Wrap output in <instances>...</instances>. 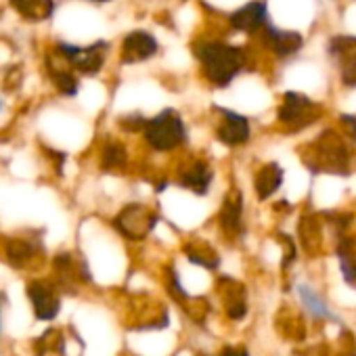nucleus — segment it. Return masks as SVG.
<instances>
[{
    "label": "nucleus",
    "instance_id": "22",
    "mask_svg": "<svg viewBox=\"0 0 356 356\" xmlns=\"http://www.w3.org/2000/svg\"><path fill=\"white\" fill-rule=\"evenodd\" d=\"M19 3H26V5H17L22 13L30 15V17H36V19H42V17H49L51 11H53V3L51 0H19Z\"/></svg>",
    "mask_w": 356,
    "mask_h": 356
},
{
    "label": "nucleus",
    "instance_id": "23",
    "mask_svg": "<svg viewBox=\"0 0 356 356\" xmlns=\"http://www.w3.org/2000/svg\"><path fill=\"white\" fill-rule=\"evenodd\" d=\"M34 254V245L26 239H15L9 243L7 248V256L13 264H22L24 260H28Z\"/></svg>",
    "mask_w": 356,
    "mask_h": 356
},
{
    "label": "nucleus",
    "instance_id": "8",
    "mask_svg": "<svg viewBox=\"0 0 356 356\" xmlns=\"http://www.w3.org/2000/svg\"><path fill=\"white\" fill-rule=\"evenodd\" d=\"M222 113V120L218 124V138L229 145V147H237V145H243L250 140V124L243 115L235 113V111H229V109H220Z\"/></svg>",
    "mask_w": 356,
    "mask_h": 356
},
{
    "label": "nucleus",
    "instance_id": "6",
    "mask_svg": "<svg viewBox=\"0 0 356 356\" xmlns=\"http://www.w3.org/2000/svg\"><path fill=\"white\" fill-rule=\"evenodd\" d=\"M28 296L32 300V306H34V312H36L38 321H53L59 314L61 302H59L57 291L49 283H42V281L30 283L28 285Z\"/></svg>",
    "mask_w": 356,
    "mask_h": 356
},
{
    "label": "nucleus",
    "instance_id": "18",
    "mask_svg": "<svg viewBox=\"0 0 356 356\" xmlns=\"http://www.w3.org/2000/svg\"><path fill=\"white\" fill-rule=\"evenodd\" d=\"M185 254H187V258L193 264L204 266V268H210V270H214L220 264L216 252L210 245H206V243H189V245H185Z\"/></svg>",
    "mask_w": 356,
    "mask_h": 356
},
{
    "label": "nucleus",
    "instance_id": "13",
    "mask_svg": "<svg viewBox=\"0 0 356 356\" xmlns=\"http://www.w3.org/2000/svg\"><path fill=\"white\" fill-rule=\"evenodd\" d=\"M155 51H157L155 38L149 36V34H145V32H134V34H130L124 40V59L128 63L149 59Z\"/></svg>",
    "mask_w": 356,
    "mask_h": 356
},
{
    "label": "nucleus",
    "instance_id": "9",
    "mask_svg": "<svg viewBox=\"0 0 356 356\" xmlns=\"http://www.w3.org/2000/svg\"><path fill=\"white\" fill-rule=\"evenodd\" d=\"M218 293L225 302V310L233 321H239L245 316L248 312V304H245V289L241 283H237L231 277H222L218 281Z\"/></svg>",
    "mask_w": 356,
    "mask_h": 356
},
{
    "label": "nucleus",
    "instance_id": "26",
    "mask_svg": "<svg viewBox=\"0 0 356 356\" xmlns=\"http://www.w3.org/2000/svg\"><path fill=\"white\" fill-rule=\"evenodd\" d=\"M55 82H57L59 90L65 92V95H70V97L76 95V90H78V82H76V78L70 76V74H57V76H55Z\"/></svg>",
    "mask_w": 356,
    "mask_h": 356
},
{
    "label": "nucleus",
    "instance_id": "5",
    "mask_svg": "<svg viewBox=\"0 0 356 356\" xmlns=\"http://www.w3.org/2000/svg\"><path fill=\"white\" fill-rule=\"evenodd\" d=\"M155 222H157V216L143 204L126 206L115 218L118 231L126 235L128 239H145L155 229Z\"/></svg>",
    "mask_w": 356,
    "mask_h": 356
},
{
    "label": "nucleus",
    "instance_id": "11",
    "mask_svg": "<svg viewBox=\"0 0 356 356\" xmlns=\"http://www.w3.org/2000/svg\"><path fill=\"white\" fill-rule=\"evenodd\" d=\"M103 44L90 47V49H76V47H61V51L70 57V61L84 74H95L103 65V55H101Z\"/></svg>",
    "mask_w": 356,
    "mask_h": 356
},
{
    "label": "nucleus",
    "instance_id": "12",
    "mask_svg": "<svg viewBox=\"0 0 356 356\" xmlns=\"http://www.w3.org/2000/svg\"><path fill=\"white\" fill-rule=\"evenodd\" d=\"M254 185H256V191H258L260 200H268L270 195H275L279 191V187L283 185V170H281V165L275 163V161L262 165L256 172Z\"/></svg>",
    "mask_w": 356,
    "mask_h": 356
},
{
    "label": "nucleus",
    "instance_id": "27",
    "mask_svg": "<svg viewBox=\"0 0 356 356\" xmlns=\"http://www.w3.org/2000/svg\"><path fill=\"white\" fill-rule=\"evenodd\" d=\"M122 126H124L126 130H140V128H145V126H147V122H145L140 115H132V118L122 120Z\"/></svg>",
    "mask_w": 356,
    "mask_h": 356
},
{
    "label": "nucleus",
    "instance_id": "20",
    "mask_svg": "<svg viewBox=\"0 0 356 356\" xmlns=\"http://www.w3.org/2000/svg\"><path fill=\"white\" fill-rule=\"evenodd\" d=\"M300 296H302V302H304L306 310H310L316 318H333L327 304L308 285H300Z\"/></svg>",
    "mask_w": 356,
    "mask_h": 356
},
{
    "label": "nucleus",
    "instance_id": "2",
    "mask_svg": "<svg viewBox=\"0 0 356 356\" xmlns=\"http://www.w3.org/2000/svg\"><path fill=\"white\" fill-rule=\"evenodd\" d=\"M304 163L312 172H329V174H350V153L341 138L327 130L314 145L312 151L302 153Z\"/></svg>",
    "mask_w": 356,
    "mask_h": 356
},
{
    "label": "nucleus",
    "instance_id": "30",
    "mask_svg": "<svg viewBox=\"0 0 356 356\" xmlns=\"http://www.w3.org/2000/svg\"><path fill=\"white\" fill-rule=\"evenodd\" d=\"M0 109H3V101H0Z\"/></svg>",
    "mask_w": 356,
    "mask_h": 356
},
{
    "label": "nucleus",
    "instance_id": "14",
    "mask_svg": "<svg viewBox=\"0 0 356 356\" xmlns=\"http://www.w3.org/2000/svg\"><path fill=\"white\" fill-rule=\"evenodd\" d=\"M266 22V7L264 3H250L231 17V26L239 32H254Z\"/></svg>",
    "mask_w": 356,
    "mask_h": 356
},
{
    "label": "nucleus",
    "instance_id": "17",
    "mask_svg": "<svg viewBox=\"0 0 356 356\" xmlns=\"http://www.w3.org/2000/svg\"><path fill=\"white\" fill-rule=\"evenodd\" d=\"M268 47L279 55H291L302 47V36L296 32L268 30Z\"/></svg>",
    "mask_w": 356,
    "mask_h": 356
},
{
    "label": "nucleus",
    "instance_id": "4",
    "mask_svg": "<svg viewBox=\"0 0 356 356\" xmlns=\"http://www.w3.org/2000/svg\"><path fill=\"white\" fill-rule=\"evenodd\" d=\"M318 115H321V107L308 97L298 95V92H287L283 99V105L279 107V120L293 130H300L316 122Z\"/></svg>",
    "mask_w": 356,
    "mask_h": 356
},
{
    "label": "nucleus",
    "instance_id": "10",
    "mask_svg": "<svg viewBox=\"0 0 356 356\" xmlns=\"http://www.w3.org/2000/svg\"><path fill=\"white\" fill-rule=\"evenodd\" d=\"M212 168L208 165V161H191L187 165V170H183L181 174V185L197 195H206L210 185H212Z\"/></svg>",
    "mask_w": 356,
    "mask_h": 356
},
{
    "label": "nucleus",
    "instance_id": "25",
    "mask_svg": "<svg viewBox=\"0 0 356 356\" xmlns=\"http://www.w3.org/2000/svg\"><path fill=\"white\" fill-rule=\"evenodd\" d=\"M331 51L337 53L339 57L350 55V53H356V38H352V36H348V38H335L331 42Z\"/></svg>",
    "mask_w": 356,
    "mask_h": 356
},
{
    "label": "nucleus",
    "instance_id": "21",
    "mask_svg": "<svg viewBox=\"0 0 356 356\" xmlns=\"http://www.w3.org/2000/svg\"><path fill=\"white\" fill-rule=\"evenodd\" d=\"M126 149L120 143H109L103 149V168L105 170H122L126 165Z\"/></svg>",
    "mask_w": 356,
    "mask_h": 356
},
{
    "label": "nucleus",
    "instance_id": "24",
    "mask_svg": "<svg viewBox=\"0 0 356 356\" xmlns=\"http://www.w3.org/2000/svg\"><path fill=\"white\" fill-rule=\"evenodd\" d=\"M341 80L346 86H356V53L341 57Z\"/></svg>",
    "mask_w": 356,
    "mask_h": 356
},
{
    "label": "nucleus",
    "instance_id": "1",
    "mask_svg": "<svg viewBox=\"0 0 356 356\" xmlns=\"http://www.w3.org/2000/svg\"><path fill=\"white\" fill-rule=\"evenodd\" d=\"M197 55L202 59L208 80L214 82L216 86H227L245 63V55L241 49H235L222 42L204 44L197 51Z\"/></svg>",
    "mask_w": 356,
    "mask_h": 356
},
{
    "label": "nucleus",
    "instance_id": "7",
    "mask_svg": "<svg viewBox=\"0 0 356 356\" xmlns=\"http://www.w3.org/2000/svg\"><path fill=\"white\" fill-rule=\"evenodd\" d=\"M218 225L229 237H235L241 233V229H243V195L237 187H233L227 193L225 204L218 214Z\"/></svg>",
    "mask_w": 356,
    "mask_h": 356
},
{
    "label": "nucleus",
    "instance_id": "28",
    "mask_svg": "<svg viewBox=\"0 0 356 356\" xmlns=\"http://www.w3.org/2000/svg\"><path fill=\"white\" fill-rule=\"evenodd\" d=\"M218 356H250V354H248V348L243 346H225Z\"/></svg>",
    "mask_w": 356,
    "mask_h": 356
},
{
    "label": "nucleus",
    "instance_id": "16",
    "mask_svg": "<svg viewBox=\"0 0 356 356\" xmlns=\"http://www.w3.org/2000/svg\"><path fill=\"white\" fill-rule=\"evenodd\" d=\"M300 239H302V245L304 250L310 254V256H316L318 250H321V220L316 216H302V222H300Z\"/></svg>",
    "mask_w": 356,
    "mask_h": 356
},
{
    "label": "nucleus",
    "instance_id": "3",
    "mask_svg": "<svg viewBox=\"0 0 356 356\" xmlns=\"http://www.w3.org/2000/svg\"><path fill=\"white\" fill-rule=\"evenodd\" d=\"M145 138L155 151H170L187 140V128L176 111L165 109L145 126Z\"/></svg>",
    "mask_w": 356,
    "mask_h": 356
},
{
    "label": "nucleus",
    "instance_id": "29",
    "mask_svg": "<svg viewBox=\"0 0 356 356\" xmlns=\"http://www.w3.org/2000/svg\"><path fill=\"white\" fill-rule=\"evenodd\" d=\"M341 124L348 130V134L356 140V115H341Z\"/></svg>",
    "mask_w": 356,
    "mask_h": 356
},
{
    "label": "nucleus",
    "instance_id": "19",
    "mask_svg": "<svg viewBox=\"0 0 356 356\" xmlns=\"http://www.w3.org/2000/svg\"><path fill=\"white\" fill-rule=\"evenodd\" d=\"M65 348H63V335L55 329L47 331L44 335H40L38 339V356H63Z\"/></svg>",
    "mask_w": 356,
    "mask_h": 356
},
{
    "label": "nucleus",
    "instance_id": "15",
    "mask_svg": "<svg viewBox=\"0 0 356 356\" xmlns=\"http://www.w3.org/2000/svg\"><path fill=\"white\" fill-rule=\"evenodd\" d=\"M337 258H339L341 275H343L346 283L356 289V243L348 235H339Z\"/></svg>",
    "mask_w": 356,
    "mask_h": 356
}]
</instances>
